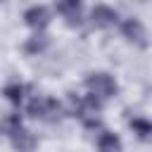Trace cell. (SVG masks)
<instances>
[{"instance_id": "cell-1", "label": "cell", "mask_w": 152, "mask_h": 152, "mask_svg": "<svg viewBox=\"0 0 152 152\" xmlns=\"http://www.w3.org/2000/svg\"><path fill=\"white\" fill-rule=\"evenodd\" d=\"M104 102L100 97H95L93 93L88 95H78V93H66V114L76 116L86 128H100V112H102Z\"/></svg>"}, {"instance_id": "cell-2", "label": "cell", "mask_w": 152, "mask_h": 152, "mask_svg": "<svg viewBox=\"0 0 152 152\" xmlns=\"http://www.w3.org/2000/svg\"><path fill=\"white\" fill-rule=\"evenodd\" d=\"M26 114L36 121H43V124H57L66 114V107H62L50 95H33L26 102Z\"/></svg>"}, {"instance_id": "cell-3", "label": "cell", "mask_w": 152, "mask_h": 152, "mask_svg": "<svg viewBox=\"0 0 152 152\" xmlns=\"http://www.w3.org/2000/svg\"><path fill=\"white\" fill-rule=\"evenodd\" d=\"M2 131H5V135L10 138V142H12L14 150H33V147L38 145V140L24 128L21 116H19L17 112L5 114V119H2Z\"/></svg>"}, {"instance_id": "cell-4", "label": "cell", "mask_w": 152, "mask_h": 152, "mask_svg": "<svg viewBox=\"0 0 152 152\" xmlns=\"http://www.w3.org/2000/svg\"><path fill=\"white\" fill-rule=\"evenodd\" d=\"M83 83H86V90L93 93L95 97H100L102 102L116 97V93H119L116 78H114L112 74H107V71H90V74L86 76Z\"/></svg>"}, {"instance_id": "cell-5", "label": "cell", "mask_w": 152, "mask_h": 152, "mask_svg": "<svg viewBox=\"0 0 152 152\" xmlns=\"http://www.w3.org/2000/svg\"><path fill=\"white\" fill-rule=\"evenodd\" d=\"M57 14L69 24V26H81L83 21V0H55Z\"/></svg>"}, {"instance_id": "cell-6", "label": "cell", "mask_w": 152, "mask_h": 152, "mask_svg": "<svg viewBox=\"0 0 152 152\" xmlns=\"http://www.w3.org/2000/svg\"><path fill=\"white\" fill-rule=\"evenodd\" d=\"M119 28H121V36H124L128 43H133V45H138V48H147L145 26L140 24V19L128 17V19H124V21L119 24Z\"/></svg>"}, {"instance_id": "cell-7", "label": "cell", "mask_w": 152, "mask_h": 152, "mask_svg": "<svg viewBox=\"0 0 152 152\" xmlns=\"http://www.w3.org/2000/svg\"><path fill=\"white\" fill-rule=\"evenodd\" d=\"M119 24V14H116V10H112V7H107V5H95L93 7V12H90V26L93 28H112V26H116Z\"/></svg>"}, {"instance_id": "cell-8", "label": "cell", "mask_w": 152, "mask_h": 152, "mask_svg": "<svg viewBox=\"0 0 152 152\" xmlns=\"http://www.w3.org/2000/svg\"><path fill=\"white\" fill-rule=\"evenodd\" d=\"M24 24L31 28V31H45L48 24H50V12L48 7L43 5H33L24 12Z\"/></svg>"}, {"instance_id": "cell-9", "label": "cell", "mask_w": 152, "mask_h": 152, "mask_svg": "<svg viewBox=\"0 0 152 152\" xmlns=\"http://www.w3.org/2000/svg\"><path fill=\"white\" fill-rule=\"evenodd\" d=\"M26 86L24 83H19V81H12V83H7L5 86V90H2V95H5V100L10 102V104H14V107H19L24 100H26Z\"/></svg>"}, {"instance_id": "cell-10", "label": "cell", "mask_w": 152, "mask_h": 152, "mask_svg": "<svg viewBox=\"0 0 152 152\" xmlns=\"http://www.w3.org/2000/svg\"><path fill=\"white\" fill-rule=\"evenodd\" d=\"M48 45H50V38L45 36V31H33V36L24 43V52H28V55H40V52H45Z\"/></svg>"}, {"instance_id": "cell-11", "label": "cell", "mask_w": 152, "mask_h": 152, "mask_svg": "<svg viewBox=\"0 0 152 152\" xmlns=\"http://www.w3.org/2000/svg\"><path fill=\"white\" fill-rule=\"evenodd\" d=\"M95 147L97 150H121V140H119V135H114L109 131H100L95 138Z\"/></svg>"}, {"instance_id": "cell-12", "label": "cell", "mask_w": 152, "mask_h": 152, "mask_svg": "<svg viewBox=\"0 0 152 152\" xmlns=\"http://www.w3.org/2000/svg\"><path fill=\"white\" fill-rule=\"evenodd\" d=\"M128 126L133 128V133L140 138V140H152V121L142 119V116H135L128 121Z\"/></svg>"}]
</instances>
